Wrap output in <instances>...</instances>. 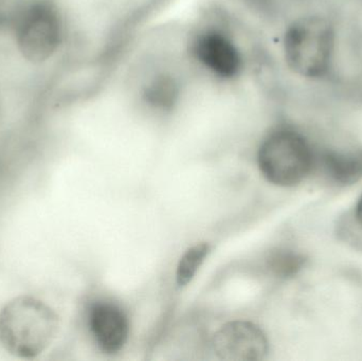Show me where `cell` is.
Instances as JSON below:
<instances>
[{
  "label": "cell",
  "mask_w": 362,
  "mask_h": 361,
  "mask_svg": "<svg viewBox=\"0 0 362 361\" xmlns=\"http://www.w3.org/2000/svg\"><path fill=\"white\" fill-rule=\"evenodd\" d=\"M208 252L209 246L202 243L193 246L183 254L178 264L177 273H176L178 285L185 286L191 282Z\"/></svg>",
  "instance_id": "cell-10"
},
{
  "label": "cell",
  "mask_w": 362,
  "mask_h": 361,
  "mask_svg": "<svg viewBox=\"0 0 362 361\" xmlns=\"http://www.w3.org/2000/svg\"><path fill=\"white\" fill-rule=\"evenodd\" d=\"M279 44L283 64L296 78L320 82L333 74L338 32L327 15L303 13L291 17L282 28Z\"/></svg>",
  "instance_id": "cell-3"
},
{
  "label": "cell",
  "mask_w": 362,
  "mask_h": 361,
  "mask_svg": "<svg viewBox=\"0 0 362 361\" xmlns=\"http://www.w3.org/2000/svg\"><path fill=\"white\" fill-rule=\"evenodd\" d=\"M246 35L240 21L223 6H206L189 21L178 48L198 88L230 93L244 87L255 64Z\"/></svg>",
  "instance_id": "cell-1"
},
{
  "label": "cell",
  "mask_w": 362,
  "mask_h": 361,
  "mask_svg": "<svg viewBox=\"0 0 362 361\" xmlns=\"http://www.w3.org/2000/svg\"><path fill=\"white\" fill-rule=\"evenodd\" d=\"M323 165L327 175L336 184H355L362 177V150L327 153Z\"/></svg>",
  "instance_id": "cell-9"
},
{
  "label": "cell",
  "mask_w": 362,
  "mask_h": 361,
  "mask_svg": "<svg viewBox=\"0 0 362 361\" xmlns=\"http://www.w3.org/2000/svg\"><path fill=\"white\" fill-rule=\"evenodd\" d=\"M89 326L98 345L107 353L120 351L129 337L127 316L110 303H100L91 309Z\"/></svg>",
  "instance_id": "cell-8"
},
{
  "label": "cell",
  "mask_w": 362,
  "mask_h": 361,
  "mask_svg": "<svg viewBox=\"0 0 362 361\" xmlns=\"http://www.w3.org/2000/svg\"><path fill=\"white\" fill-rule=\"evenodd\" d=\"M302 265L299 256L289 252H279L270 258V268L280 277H289L297 273Z\"/></svg>",
  "instance_id": "cell-11"
},
{
  "label": "cell",
  "mask_w": 362,
  "mask_h": 361,
  "mask_svg": "<svg viewBox=\"0 0 362 361\" xmlns=\"http://www.w3.org/2000/svg\"><path fill=\"white\" fill-rule=\"evenodd\" d=\"M13 29L19 52L33 63L50 59L66 37L63 14L50 0H37L25 6L13 19Z\"/></svg>",
  "instance_id": "cell-6"
},
{
  "label": "cell",
  "mask_w": 362,
  "mask_h": 361,
  "mask_svg": "<svg viewBox=\"0 0 362 361\" xmlns=\"http://www.w3.org/2000/svg\"><path fill=\"white\" fill-rule=\"evenodd\" d=\"M217 357L228 361H257L265 357L268 341L259 326L234 321L223 326L212 341Z\"/></svg>",
  "instance_id": "cell-7"
},
{
  "label": "cell",
  "mask_w": 362,
  "mask_h": 361,
  "mask_svg": "<svg viewBox=\"0 0 362 361\" xmlns=\"http://www.w3.org/2000/svg\"><path fill=\"white\" fill-rule=\"evenodd\" d=\"M356 215L359 224L362 226V196L361 197V199H359L358 203H357Z\"/></svg>",
  "instance_id": "cell-12"
},
{
  "label": "cell",
  "mask_w": 362,
  "mask_h": 361,
  "mask_svg": "<svg viewBox=\"0 0 362 361\" xmlns=\"http://www.w3.org/2000/svg\"><path fill=\"white\" fill-rule=\"evenodd\" d=\"M313 161L314 155L305 136L288 124L270 129L257 152L262 173L276 186L300 184L310 173Z\"/></svg>",
  "instance_id": "cell-5"
},
{
  "label": "cell",
  "mask_w": 362,
  "mask_h": 361,
  "mask_svg": "<svg viewBox=\"0 0 362 361\" xmlns=\"http://www.w3.org/2000/svg\"><path fill=\"white\" fill-rule=\"evenodd\" d=\"M59 330L57 314L42 301L29 297L15 299L0 314V341L21 358L40 355Z\"/></svg>",
  "instance_id": "cell-4"
},
{
  "label": "cell",
  "mask_w": 362,
  "mask_h": 361,
  "mask_svg": "<svg viewBox=\"0 0 362 361\" xmlns=\"http://www.w3.org/2000/svg\"><path fill=\"white\" fill-rule=\"evenodd\" d=\"M122 99L144 116L170 118L198 88L177 44L150 45L138 51L122 76Z\"/></svg>",
  "instance_id": "cell-2"
}]
</instances>
